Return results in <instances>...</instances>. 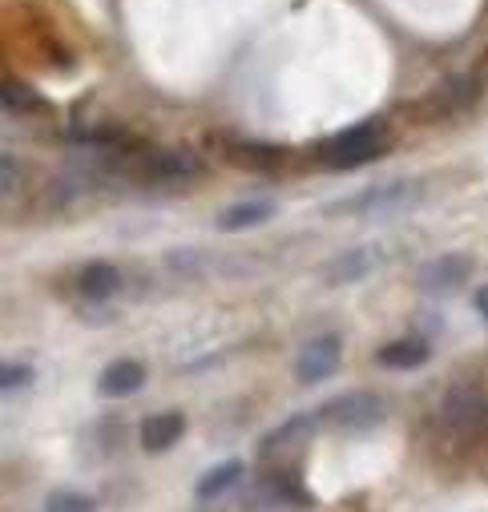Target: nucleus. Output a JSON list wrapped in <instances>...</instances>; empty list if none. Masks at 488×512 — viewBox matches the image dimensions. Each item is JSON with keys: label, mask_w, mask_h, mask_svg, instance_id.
Segmentation results:
<instances>
[{"label": "nucleus", "mask_w": 488, "mask_h": 512, "mask_svg": "<svg viewBox=\"0 0 488 512\" xmlns=\"http://www.w3.org/2000/svg\"><path fill=\"white\" fill-rule=\"evenodd\" d=\"M440 428L460 440V444H472L488 432V392L480 383H452V388L440 396Z\"/></svg>", "instance_id": "obj_1"}, {"label": "nucleus", "mask_w": 488, "mask_h": 512, "mask_svg": "<svg viewBox=\"0 0 488 512\" xmlns=\"http://www.w3.org/2000/svg\"><path fill=\"white\" fill-rule=\"evenodd\" d=\"M388 146V121L384 117H372V121H359L351 125V130L335 134L331 142H323L315 150V158L323 166H335V170H351V166H363V162H372L380 158Z\"/></svg>", "instance_id": "obj_2"}, {"label": "nucleus", "mask_w": 488, "mask_h": 512, "mask_svg": "<svg viewBox=\"0 0 488 512\" xmlns=\"http://www.w3.org/2000/svg\"><path fill=\"white\" fill-rule=\"evenodd\" d=\"M424 186L416 178H400V182H380V186H368L343 202L331 206V214H363V218H384V214H404L420 202Z\"/></svg>", "instance_id": "obj_3"}, {"label": "nucleus", "mask_w": 488, "mask_h": 512, "mask_svg": "<svg viewBox=\"0 0 488 512\" xmlns=\"http://www.w3.org/2000/svg\"><path fill=\"white\" fill-rule=\"evenodd\" d=\"M476 101H480L476 77H448L416 105V113H420V121H452V117H464Z\"/></svg>", "instance_id": "obj_4"}, {"label": "nucleus", "mask_w": 488, "mask_h": 512, "mask_svg": "<svg viewBox=\"0 0 488 512\" xmlns=\"http://www.w3.org/2000/svg\"><path fill=\"white\" fill-rule=\"evenodd\" d=\"M380 263H384V250H380V246H351V250L335 254V259L323 267V283H327V287L359 283V279H368Z\"/></svg>", "instance_id": "obj_5"}, {"label": "nucleus", "mask_w": 488, "mask_h": 512, "mask_svg": "<svg viewBox=\"0 0 488 512\" xmlns=\"http://www.w3.org/2000/svg\"><path fill=\"white\" fill-rule=\"evenodd\" d=\"M142 174H146L150 182H166V186H174V182H194V178L202 174V158H198L194 150H186V146L154 150V154L142 162Z\"/></svg>", "instance_id": "obj_6"}, {"label": "nucleus", "mask_w": 488, "mask_h": 512, "mask_svg": "<svg viewBox=\"0 0 488 512\" xmlns=\"http://www.w3.org/2000/svg\"><path fill=\"white\" fill-rule=\"evenodd\" d=\"M339 359H343L339 335H315L311 343H303V351L295 359V375H299V383H323L327 375H335Z\"/></svg>", "instance_id": "obj_7"}, {"label": "nucleus", "mask_w": 488, "mask_h": 512, "mask_svg": "<svg viewBox=\"0 0 488 512\" xmlns=\"http://www.w3.org/2000/svg\"><path fill=\"white\" fill-rule=\"evenodd\" d=\"M323 416H327L331 424H339V428L363 432V428H372V424L384 420V404H380V396H372V392H347V396H339L335 404H327Z\"/></svg>", "instance_id": "obj_8"}, {"label": "nucleus", "mask_w": 488, "mask_h": 512, "mask_svg": "<svg viewBox=\"0 0 488 512\" xmlns=\"http://www.w3.org/2000/svg\"><path fill=\"white\" fill-rule=\"evenodd\" d=\"M472 271V259L468 254H440L432 259L424 271H420V291H432V295H444V291H456Z\"/></svg>", "instance_id": "obj_9"}, {"label": "nucleus", "mask_w": 488, "mask_h": 512, "mask_svg": "<svg viewBox=\"0 0 488 512\" xmlns=\"http://www.w3.org/2000/svg\"><path fill=\"white\" fill-rule=\"evenodd\" d=\"M142 383H146V367H142V363H134V359H117V363H109V367L101 371L97 392L109 396V400H126V396L142 392Z\"/></svg>", "instance_id": "obj_10"}, {"label": "nucleus", "mask_w": 488, "mask_h": 512, "mask_svg": "<svg viewBox=\"0 0 488 512\" xmlns=\"http://www.w3.org/2000/svg\"><path fill=\"white\" fill-rule=\"evenodd\" d=\"M186 432V416L182 412H158V416H146L142 420V448L146 452H166L182 440Z\"/></svg>", "instance_id": "obj_11"}, {"label": "nucleus", "mask_w": 488, "mask_h": 512, "mask_svg": "<svg viewBox=\"0 0 488 512\" xmlns=\"http://www.w3.org/2000/svg\"><path fill=\"white\" fill-rule=\"evenodd\" d=\"M77 291H81V299H89V303H105V299H113V295L121 291V271L109 267V263H89V267L77 275Z\"/></svg>", "instance_id": "obj_12"}, {"label": "nucleus", "mask_w": 488, "mask_h": 512, "mask_svg": "<svg viewBox=\"0 0 488 512\" xmlns=\"http://www.w3.org/2000/svg\"><path fill=\"white\" fill-rule=\"evenodd\" d=\"M275 214V202H238V206H226L218 218H214V226L218 230H226V234H234V230H251V226H263L267 218Z\"/></svg>", "instance_id": "obj_13"}, {"label": "nucleus", "mask_w": 488, "mask_h": 512, "mask_svg": "<svg viewBox=\"0 0 488 512\" xmlns=\"http://www.w3.org/2000/svg\"><path fill=\"white\" fill-rule=\"evenodd\" d=\"M376 359H380V367L412 371V367H424L428 363V343L424 339H396V343H384Z\"/></svg>", "instance_id": "obj_14"}, {"label": "nucleus", "mask_w": 488, "mask_h": 512, "mask_svg": "<svg viewBox=\"0 0 488 512\" xmlns=\"http://www.w3.org/2000/svg\"><path fill=\"white\" fill-rule=\"evenodd\" d=\"M226 158L234 166H247V170H275L283 162V150L279 146H259V142H230Z\"/></svg>", "instance_id": "obj_15"}, {"label": "nucleus", "mask_w": 488, "mask_h": 512, "mask_svg": "<svg viewBox=\"0 0 488 512\" xmlns=\"http://www.w3.org/2000/svg\"><path fill=\"white\" fill-rule=\"evenodd\" d=\"M238 480H242V464H238V460H222L218 468H210V472L194 484V496H198V500H214V496H222L226 488H234Z\"/></svg>", "instance_id": "obj_16"}, {"label": "nucleus", "mask_w": 488, "mask_h": 512, "mask_svg": "<svg viewBox=\"0 0 488 512\" xmlns=\"http://www.w3.org/2000/svg\"><path fill=\"white\" fill-rule=\"evenodd\" d=\"M0 93H5V109H13V113H45L49 109V101L41 93H33L25 81H13V77L5 81Z\"/></svg>", "instance_id": "obj_17"}, {"label": "nucleus", "mask_w": 488, "mask_h": 512, "mask_svg": "<svg viewBox=\"0 0 488 512\" xmlns=\"http://www.w3.org/2000/svg\"><path fill=\"white\" fill-rule=\"evenodd\" d=\"M311 424H315V416H295V420H287L279 432H271V436L263 440V456H271V452H283V448H287L295 436H303Z\"/></svg>", "instance_id": "obj_18"}, {"label": "nucleus", "mask_w": 488, "mask_h": 512, "mask_svg": "<svg viewBox=\"0 0 488 512\" xmlns=\"http://www.w3.org/2000/svg\"><path fill=\"white\" fill-rule=\"evenodd\" d=\"M45 512H97V504L85 492H53L45 500Z\"/></svg>", "instance_id": "obj_19"}, {"label": "nucleus", "mask_w": 488, "mask_h": 512, "mask_svg": "<svg viewBox=\"0 0 488 512\" xmlns=\"http://www.w3.org/2000/svg\"><path fill=\"white\" fill-rule=\"evenodd\" d=\"M29 379V367H5V392L21 388V383Z\"/></svg>", "instance_id": "obj_20"}, {"label": "nucleus", "mask_w": 488, "mask_h": 512, "mask_svg": "<svg viewBox=\"0 0 488 512\" xmlns=\"http://www.w3.org/2000/svg\"><path fill=\"white\" fill-rule=\"evenodd\" d=\"M21 186V166L13 158H5V194H13Z\"/></svg>", "instance_id": "obj_21"}, {"label": "nucleus", "mask_w": 488, "mask_h": 512, "mask_svg": "<svg viewBox=\"0 0 488 512\" xmlns=\"http://www.w3.org/2000/svg\"><path fill=\"white\" fill-rule=\"evenodd\" d=\"M476 311H480V319H488V287L476 291Z\"/></svg>", "instance_id": "obj_22"}]
</instances>
